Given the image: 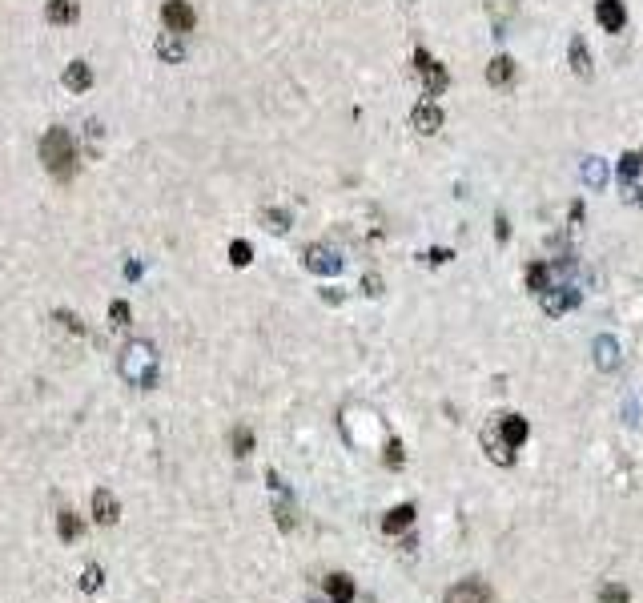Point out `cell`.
<instances>
[{"label":"cell","instance_id":"4316f807","mask_svg":"<svg viewBox=\"0 0 643 603\" xmlns=\"http://www.w3.org/2000/svg\"><path fill=\"white\" fill-rule=\"evenodd\" d=\"M599 599H603V603H627V591L619 587V583H603Z\"/></svg>","mask_w":643,"mask_h":603},{"label":"cell","instance_id":"d6986e66","mask_svg":"<svg viewBox=\"0 0 643 603\" xmlns=\"http://www.w3.org/2000/svg\"><path fill=\"white\" fill-rule=\"evenodd\" d=\"M49 21L52 25H73L76 21V0H49Z\"/></svg>","mask_w":643,"mask_h":603},{"label":"cell","instance_id":"7c38bea8","mask_svg":"<svg viewBox=\"0 0 643 603\" xmlns=\"http://www.w3.org/2000/svg\"><path fill=\"white\" fill-rule=\"evenodd\" d=\"M157 57L169 64H181L186 61V45H181V37L177 33H161L157 37Z\"/></svg>","mask_w":643,"mask_h":603},{"label":"cell","instance_id":"f1b7e54d","mask_svg":"<svg viewBox=\"0 0 643 603\" xmlns=\"http://www.w3.org/2000/svg\"><path fill=\"white\" fill-rule=\"evenodd\" d=\"M386 467H402V443H398V439L386 443Z\"/></svg>","mask_w":643,"mask_h":603},{"label":"cell","instance_id":"836d02e7","mask_svg":"<svg viewBox=\"0 0 643 603\" xmlns=\"http://www.w3.org/2000/svg\"><path fill=\"white\" fill-rule=\"evenodd\" d=\"M639 157H643V153H639Z\"/></svg>","mask_w":643,"mask_h":603},{"label":"cell","instance_id":"5b68a950","mask_svg":"<svg viewBox=\"0 0 643 603\" xmlns=\"http://www.w3.org/2000/svg\"><path fill=\"white\" fill-rule=\"evenodd\" d=\"M161 21H165V28H169V33L186 37V33H193V25H198V13L189 9L186 0H169V4L161 9Z\"/></svg>","mask_w":643,"mask_h":603},{"label":"cell","instance_id":"d4e9b609","mask_svg":"<svg viewBox=\"0 0 643 603\" xmlns=\"http://www.w3.org/2000/svg\"><path fill=\"white\" fill-rule=\"evenodd\" d=\"M254 451V434H249V427H237L234 431V455H249Z\"/></svg>","mask_w":643,"mask_h":603},{"label":"cell","instance_id":"5bb4252c","mask_svg":"<svg viewBox=\"0 0 643 603\" xmlns=\"http://www.w3.org/2000/svg\"><path fill=\"white\" fill-rule=\"evenodd\" d=\"M410 523H414V507H410V503H402V507H394V511H386L382 531H386V535H398V531H406Z\"/></svg>","mask_w":643,"mask_h":603},{"label":"cell","instance_id":"ac0fdd59","mask_svg":"<svg viewBox=\"0 0 643 603\" xmlns=\"http://www.w3.org/2000/svg\"><path fill=\"white\" fill-rule=\"evenodd\" d=\"M326 591L334 603H354V579L350 575H330L326 579Z\"/></svg>","mask_w":643,"mask_h":603},{"label":"cell","instance_id":"ba28073f","mask_svg":"<svg viewBox=\"0 0 643 603\" xmlns=\"http://www.w3.org/2000/svg\"><path fill=\"white\" fill-rule=\"evenodd\" d=\"M306 270L326 278V274L342 270V258H338L334 249H326V246H306Z\"/></svg>","mask_w":643,"mask_h":603},{"label":"cell","instance_id":"8992f818","mask_svg":"<svg viewBox=\"0 0 643 603\" xmlns=\"http://www.w3.org/2000/svg\"><path fill=\"white\" fill-rule=\"evenodd\" d=\"M410 125H414L422 137H434L438 129H443V109H438L434 101H419L414 113H410Z\"/></svg>","mask_w":643,"mask_h":603},{"label":"cell","instance_id":"d6a6232c","mask_svg":"<svg viewBox=\"0 0 643 603\" xmlns=\"http://www.w3.org/2000/svg\"><path fill=\"white\" fill-rule=\"evenodd\" d=\"M431 261H434V266H443V261H450V249H431Z\"/></svg>","mask_w":643,"mask_h":603},{"label":"cell","instance_id":"3957f363","mask_svg":"<svg viewBox=\"0 0 643 603\" xmlns=\"http://www.w3.org/2000/svg\"><path fill=\"white\" fill-rule=\"evenodd\" d=\"M414 69H419V81H422V89H426V101L431 97H438L446 85H450V77H446V69L438 61H434L426 49H414Z\"/></svg>","mask_w":643,"mask_h":603},{"label":"cell","instance_id":"83f0119b","mask_svg":"<svg viewBox=\"0 0 643 603\" xmlns=\"http://www.w3.org/2000/svg\"><path fill=\"white\" fill-rule=\"evenodd\" d=\"M249 254H254V249H249L246 242H234V246H229V261H234V266H249Z\"/></svg>","mask_w":643,"mask_h":603},{"label":"cell","instance_id":"44dd1931","mask_svg":"<svg viewBox=\"0 0 643 603\" xmlns=\"http://www.w3.org/2000/svg\"><path fill=\"white\" fill-rule=\"evenodd\" d=\"M639 165H643L639 153H623V157H619V181H623V185H635V177H639Z\"/></svg>","mask_w":643,"mask_h":603},{"label":"cell","instance_id":"484cf974","mask_svg":"<svg viewBox=\"0 0 643 603\" xmlns=\"http://www.w3.org/2000/svg\"><path fill=\"white\" fill-rule=\"evenodd\" d=\"M57 527H61V539H76V535H81V523H76L73 511H61V523H57Z\"/></svg>","mask_w":643,"mask_h":603},{"label":"cell","instance_id":"f546056e","mask_svg":"<svg viewBox=\"0 0 643 603\" xmlns=\"http://www.w3.org/2000/svg\"><path fill=\"white\" fill-rule=\"evenodd\" d=\"M109 318H113V326H129V306H125V302H113Z\"/></svg>","mask_w":643,"mask_h":603},{"label":"cell","instance_id":"9a60e30c","mask_svg":"<svg viewBox=\"0 0 643 603\" xmlns=\"http://www.w3.org/2000/svg\"><path fill=\"white\" fill-rule=\"evenodd\" d=\"M482 446H486V455H495L499 467H511V463H515V451H511L495 431H482Z\"/></svg>","mask_w":643,"mask_h":603},{"label":"cell","instance_id":"cb8c5ba5","mask_svg":"<svg viewBox=\"0 0 643 603\" xmlns=\"http://www.w3.org/2000/svg\"><path fill=\"white\" fill-rule=\"evenodd\" d=\"M266 225H270L273 234H285V230H290V213L285 210H266Z\"/></svg>","mask_w":643,"mask_h":603},{"label":"cell","instance_id":"8fae6325","mask_svg":"<svg viewBox=\"0 0 643 603\" xmlns=\"http://www.w3.org/2000/svg\"><path fill=\"white\" fill-rule=\"evenodd\" d=\"M567 61H571V73L575 77H591V49H587V40L583 37H571V49H567Z\"/></svg>","mask_w":643,"mask_h":603},{"label":"cell","instance_id":"6da1fadb","mask_svg":"<svg viewBox=\"0 0 643 603\" xmlns=\"http://www.w3.org/2000/svg\"><path fill=\"white\" fill-rule=\"evenodd\" d=\"M40 161H45V169H49L52 177H69V173L76 169V145L61 125H52L49 133L40 137Z\"/></svg>","mask_w":643,"mask_h":603},{"label":"cell","instance_id":"30bf717a","mask_svg":"<svg viewBox=\"0 0 643 603\" xmlns=\"http://www.w3.org/2000/svg\"><path fill=\"white\" fill-rule=\"evenodd\" d=\"M499 434H503V443H507L511 451H519V446L527 443L531 427H527V419H523V415H503V419H499Z\"/></svg>","mask_w":643,"mask_h":603},{"label":"cell","instance_id":"4dcf8cb0","mask_svg":"<svg viewBox=\"0 0 643 603\" xmlns=\"http://www.w3.org/2000/svg\"><path fill=\"white\" fill-rule=\"evenodd\" d=\"M101 579H105V575H101V567H89L85 579H81V587H85V591H97V587H101Z\"/></svg>","mask_w":643,"mask_h":603},{"label":"cell","instance_id":"7a4b0ae2","mask_svg":"<svg viewBox=\"0 0 643 603\" xmlns=\"http://www.w3.org/2000/svg\"><path fill=\"white\" fill-rule=\"evenodd\" d=\"M121 374L137 386H153L157 382V350L149 342H133L121 358Z\"/></svg>","mask_w":643,"mask_h":603},{"label":"cell","instance_id":"9c48e42d","mask_svg":"<svg viewBox=\"0 0 643 603\" xmlns=\"http://www.w3.org/2000/svg\"><path fill=\"white\" fill-rule=\"evenodd\" d=\"M595 21H599L607 33H623V25H627L623 0H599V4H595Z\"/></svg>","mask_w":643,"mask_h":603},{"label":"cell","instance_id":"7402d4cb","mask_svg":"<svg viewBox=\"0 0 643 603\" xmlns=\"http://www.w3.org/2000/svg\"><path fill=\"white\" fill-rule=\"evenodd\" d=\"M603 177H607V173H603V161H599V157H587V161H583V181L591 185V189H599V185H603Z\"/></svg>","mask_w":643,"mask_h":603},{"label":"cell","instance_id":"277c9868","mask_svg":"<svg viewBox=\"0 0 643 603\" xmlns=\"http://www.w3.org/2000/svg\"><path fill=\"white\" fill-rule=\"evenodd\" d=\"M539 302H543V314H551V318H559V314H567L571 306H579V290L575 286H547L543 294H539Z\"/></svg>","mask_w":643,"mask_h":603},{"label":"cell","instance_id":"4fadbf2b","mask_svg":"<svg viewBox=\"0 0 643 603\" xmlns=\"http://www.w3.org/2000/svg\"><path fill=\"white\" fill-rule=\"evenodd\" d=\"M89 85H93V69H89L85 61H73L69 69H64V89H73V93H85Z\"/></svg>","mask_w":643,"mask_h":603},{"label":"cell","instance_id":"1f68e13d","mask_svg":"<svg viewBox=\"0 0 643 603\" xmlns=\"http://www.w3.org/2000/svg\"><path fill=\"white\" fill-rule=\"evenodd\" d=\"M362 290H366L370 298H378L382 294V278H378V274H366V278H362Z\"/></svg>","mask_w":643,"mask_h":603},{"label":"cell","instance_id":"2e32d148","mask_svg":"<svg viewBox=\"0 0 643 603\" xmlns=\"http://www.w3.org/2000/svg\"><path fill=\"white\" fill-rule=\"evenodd\" d=\"M486 81H491V85H511V81H515V61H511V57H495V61L486 64Z\"/></svg>","mask_w":643,"mask_h":603},{"label":"cell","instance_id":"52a82bcc","mask_svg":"<svg viewBox=\"0 0 643 603\" xmlns=\"http://www.w3.org/2000/svg\"><path fill=\"white\" fill-rule=\"evenodd\" d=\"M443 603H491V587H486L482 579H462L458 587L446 591Z\"/></svg>","mask_w":643,"mask_h":603},{"label":"cell","instance_id":"e0dca14e","mask_svg":"<svg viewBox=\"0 0 643 603\" xmlns=\"http://www.w3.org/2000/svg\"><path fill=\"white\" fill-rule=\"evenodd\" d=\"M93 511H97V523H117V515H121V507H117V499L109 491L93 495Z\"/></svg>","mask_w":643,"mask_h":603},{"label":"cell","instance_id":"603a6c76","mask_svg":"<svg viewBox=\"0 0 643 603\" xmlns=\"http://www.w3.org/2000/svg\"><path fill=\"white\" fill-rule=\"evenodd\" d=\"M595 350H599V366H603V370L615 366V342H611V338H599V342H595Z\"/></svg>","mask_w":643,"mask_h":603},{"label":"cell","instance_id":"ffe728a7","mask_svg":"<svg viewBox=\"0 0 643 603\" xmlns=\"http://www.w3.org/2000/svg\"><path fill=\"white\" fill-rule=\"evenodd\" d=\"M527 286H531L535 294H543L547 286H551V266H547V261H531V266H527Z\"/></svg>","mask_w":643,"mask_h":603}]
</instances>
